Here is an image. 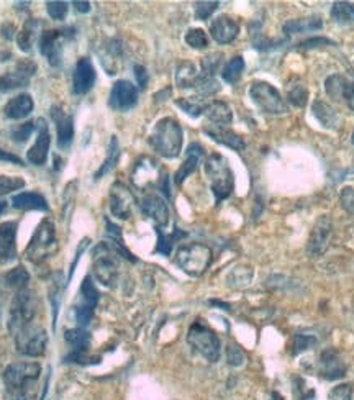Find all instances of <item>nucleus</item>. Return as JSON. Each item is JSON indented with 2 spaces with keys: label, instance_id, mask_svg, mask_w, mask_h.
Here are the masks:
<instances>
[{
  "label": "nucleus",
  "instance_id": "nucleus-15",
  "mask_svg": "<svg viewBox=\"0 0 354 400\" xmlns=\"http://www.w3.org/2000/svg\"><path fill=\"white\" fill-rule=\"evenodd\" d=\"M138 102V89L130 81H117L110 90V107L120 112L133 109Z\"/></svg>",
  "mask_w": 354,
  "mask_h": 400
},
{
  "label": "nucleus",
  "instance_id": "nucleus-50",
  "mask_svg": "<svg viewBox=\"0 0 354 400\" xmlns=\"http://www.w3.org/2000/svg\"><path fill=\"white\" fill-rule=\"evenodd\" d=\"M218 6V2H197L194 8L195 18L197 20H207L211 17V13L217 10Z\"/></svg>",
  "mask_w": 354,
  "mask_h": 400
},
{
  "label": "nucleus",
  "instance_id": "nucleus-4",
  "mask_svg": "<svg viewBox=\"0 0 354 400\" xmlns=\"http://www.w3.org/2000/svg\"><path fill=\"white\" fill-rule=\"evenodd\" d=\"M187 342L199 355L204 356L207 361L217 362L220 360V353H222L220 338L217 337V333L202 320H195L194 323L191 325L187 333Z\"/></svg>",
  "mask_w": 354,
  "mask_h": 400
},
{
  "label": "nucleus",
  "instance_id": "nucleus-25",
  "mask_svg": "<svg viewBox=\"0 0 354 400\" xmlns=\"http://www.w3.org/2000/svg\"><path fill=\"white\" fill-rule=\"evenodd\" d=\"M17 256V222L0 223V263H8Z\"/></svg>",
  "mask_w": 354,
  "mask_h": 400
},
{
  "label": "nucleus",
  "instance_id": "nucleus-40",
  "mask_svg": "<svg viewBox=\"0 0 354 400\" xmlns=\"http://www.w3.org/2000/svg\"><path fill=\"white\" fill-rule=\"evenodd\" d=\"M156 232H158V237H159L158 248H156V251L161 253V255H164V256H169V253H171L174 243H176L179 238L186 237V233L181 232L179 228L174 230V233H171V234H164L161 228H156Z\"/></svg>",
  "mask_w": 354,
  "mask_h": 400
},
{
  "label": "nucleus",
  "instance_id": "nucleus-2",
  "mask_svg": "<svg viewBox=\"0 0 354 400\" xmlns=\"http://www.w3.org/2000/svg\"><path fill=\"white\" fill-rule=\"evenodd\" d=\"M150 143L156 153L166 159H174L181 154L184 143V131L181 123L172 117H164L156 122L151 131Z\"/></svg>",
  "mask_w": 354,
  "mask_h": 400
},
{
  "label": "nucleus",
  "instance_id": "nucleus-34",
  "mask_svg": "<svg viewBox=\"0 0 354 400\" xmlns=\"http://www.w3.org/2000/svg\"><path fill=\"white\" fill-rule=\"evenodd\" d=\"M197 79H199V72L194 63L184 61L177 66L176 71V84L181 89H188V87H195Z\"/></svg>",
  "mask_w": 354,
  "mask_h": 400
},
{
  "label": "nucleus",
  "instance_id": "nucleus-14",
  "mask_svg": "<svg viewBox=\"0 0 354 400\" xmlns=\"http://www.w3.org/2000/svg\"><path fill=\"white\" fill-rule=\"evenodd\" d=\"M333 223L328 215H323L316 220L314 230H312L309 243H307V251L312 257H319L326 251L330 245V238H332Z\"/></svg>",
  "mask_w": 354,
  "mask_h": 400
},
{
  "label": "nucleus",
  "instance_id": "nucleus-46",
  "mask_svg": "<svg viewBox=\"0 0 354 400\" xmlns=\"http://www.w3.org/2000/svg\"><path fill=\"white\" fill-rule=\"evenodd\" d=\"M25 181L18 176H0V195L10 194L13 191L23 189Z\"/></svg>",
  "mask_w": 354,
  "mask_h": 400
},
{
  "label": "nucleus",
  "instance_id": "nucleus-49",
  "mask_svg": "<svg viewBox=\"0 0 354 400\" xmlns=\"http://www.w3.org/2000/svg\"><path fill=\"white\" fill-rule=\"evenodd\" d=\"M46 10H48L49 17L53 18V20H64V18L67 17V12H69V7L66 2H48L46 3Z\"/></svg>",
  "mask_w": 354,
  "mask_h": 400
},
{
  "label": "nucleus",
  "instance_id": "nucleus-8",
  "mask_svg": "<svg viewBox=\"0 0 354 400\" xmlns=\"http://www.w3.org/2000/svg\"><path fill=\"white\" fill-rule=\"evenodd\" d=\"M15 344L18 353H22V355L38 358L45 355L48 335H46V330L38 325H26L15 333Z\"/></svg>",
  "mask_w": 354,
  "mask_h": 400
},
{
  "label": "nucleus",
  "instance_id": "nucleus-21",
  "mask_svg": "<svg viewBox=\"0 0 354 400\" xmlns=\"http://www.w3.org/2000/svg\"><path fill=\"white\" fill-rule=\"evenodd\" d=\"M141 211L145 217L153 220L156 228H163L169 223V207L159 195H146L141 200Z\"/></svg>",
  "mask_w": 354,
  "mask_h": 400
},
{
  "label": "nucleus",
  "instance_id": "nucleus-60",
  "mask_svg": "<svg viewBox=\"0 0 354 400\" xmlns=\"http://www.w3.org/2000/svg\"><path fill=\"white\" fill-rule=\"evenodd\" d=\"M273 400H284V397L277 392H273Z\"/></svg>",
  "mask_w": 354,
  "mask_h": 400
},
{
  "label": "nucleus",
  "instance_id": "nucleus-5",
  "mask_svg": "<svg viewBox=\"0 0 354 400\" xmlns=\"http://www.w3.org/2000/svg\"><path fill=\"white\" fill-rule=\"evenodd\" d=\"M211 250L202 243L184 245L176 253V264L188 275H202L211 263Z\"/></svg>",
  "mask_w": 354,
  "mask_h": 400
},
{
  "label": "nucleus",
  "instance_id": "nucleus-53",
  "mask_svg": "<svg viewBox=\"0 0 354 400\" xmlns=\"http://www.w3.org/2000/svg\"><path fill=\"white\" fill-rule=\"evenodd\" d=\"M339 204L344 210L354 215V187H343L339 194Z\"/></svg>",
  "mask_w": 354,
  "mask_h": 400
},
{
  "label": "nucleus",
  "instance_id": "nucleus-31",
  "mask_svg": "<svg viewBox=\"0 0 354 400\" xmlns=\"http://www.w3.org/2000/svg\"><path fill=\"white\" fill-rule=\"evenodd\" d=\"M323 29V20L320 17H309V18H296V20H289L284 23L282 30L286 35H302L312 33V31H319Z\"/></svg>",
  "mask_w": 354,
  "mask_h": 400
},
{
  "label": "nucleus",
  "instance_id": "nucleus-61",
  "mask_svg": "<svg viewBox=\"0 0 354 400\" xmlns=\"http://www.w3.org/2000/svg\"><path fill=\"white\" fill-rule=\"evenodd\" d=\"M6 207H7L6 202H0V214H2V211L6 210Z\"/></svg>",
  "mask_w": 354,
  "mask_h": 400
},
{
  "label": "nucleus",
  "instance_id": "nucleus-3",
  "mask_svg": "<svg viewBox=\"0 0 354 400\" xmlns=\"http://www.w3.org/2000/svg\"><path fill=\"white\" fill-rule=\"evenodd\" d=\"M205 174L210 181V189L217 202H222L232 195L234 189V176L225 156L211 153L205 159Z\"/></svg>",
  "mask_w": 354,
  "mask_h": 400
},
{
  "label": "nucleus",
  "instance_id": "nucleus-27",
  "mask_svg": "<svg viewBox=\"0 0 354 400\" xmlns=\"http://www.w3.org/2000/svg\"><path fill=\"white\" fill-rule=\"evenodd\" d=\"M204 131L211 138V140L217 141L220 145L228 146V148H232L234 151L245 150V141H243V138L240 135H236L234 131L228 130V128L207 125L204 128Z\"/></svg>",
  "mask_w": 354,
  "mask_h": 400
},
{
  "label": "nucleus",
  "instance_id": "nucleus-13",
  "mask_svg": "<svg viewBox=\"0 0 354 400\" xmlns=\"http://www.w3.org/2000/svg\"><path fill=\"white\" fill-rule=\"evenodd\" d=\"M161 179L163 177H161V168L158 161L148 158V156H143V158L136 161L131 173V181L138 189H146V187L153 186V184L159 186Z\"/></svg>",
  "mask_w": 354,
  "mask_h": 400
},
{
  "label": "nucleus",
  "instance_id": "nucleus-51",
  "mask_svg": "<svg viewBox=\"0 0 354 400\" xmlns=\"http://www.w3.org/2000/svg\"><path fill=\"white\" fill-rule=\"evenodd\" d=\"M328 400H353V385L339 384L328 394Z\"/></svg>",
  "mask_w": 354,
  "mask_h": 400
},
{
  "label": "nucleus",
  "instance_id": "nucleus-55",
  "mask_svg": "<svg viewBox=\"0 0 354 400\" xmlns=\"http://www.w3.org/2000/svg\"><path fill=\"white\" fill-rule=\"evenodd\" d=\"M339 100H344L348 107L354 112V81L346 79L343 87V92H341V99Z\"/></svg>",
  "mask_w": 354,
  "mask_h": 400
},
{
  "label": "nucleus",
  "instance_id": "nucleus-44",
  "mask_svg": "<svg viewBox=\"0 0 354 400\" xmlns=\"http://www.w3.org/2000/svg\"><path fill=\"white\" fill-rule=\"evenodd\" d=\"M293 400H316V392L302 378H293Z\"/></svg>",
  "mask_w": 354,
  "mask_h": 400
},
{
  "label": "nucleus",
  "instance_id": "nucleus-39",
  "mask_svg": "<svg viewBox=\"0 0 354 400\" xmlns=\"http://www.w3.org/2000/svg\"><path fill=\"white\" fill-rule=\"evenodd\" d=\"M222 58H223L222 53H211L209 56L202 59V69L199 72V79L197 81L215 79V72H217L220 63H222Z\"/></svg>",
  "mask_w": 354,
  "mask_h": 400
},
{
  "label": "nucleus",
  "instance_id": "nucleus-37",
  "mask_svg": "<svg viewBox=\"0 0 354 400\" xmlns=\"http://www.w3.org/2000/svg\"><path fill=\"white\" fill-rule=\"evenodd\" d=\"M332 18L338 25H351L354 23V3L335 2L332 7Z\"/></svg>",
  "mask_w": 354,
  "mask_h": 400
},
{
  "label": "nucleus",
  "instance_id": "nucleus-20",
  "mask_svg": "<svg viewBox=\"0 0 354 400\" xmlns=\"http://www.w3.org/2000/svg\"><path fill=\"white\" fill-rule=\"evenodd\" d=\"M95 69L90 59L81 58L76 64L74 76H72V90L77 95H84L89 92L95 84Z\"/></svg>",
  "mask_w": 354,
  "mask_h": 400
},
{
  "label": "nucleus",
  "instance_id": "nucleus-33",
  "mask_svg": "<svg viewBox=\"0 0 354 400\" xmlns=\"http://www.w3.org/2000/svg\"><path fill=\"white\" fill-rule=\"evenodd\" d=\"M29 280H30L29 271L22 268V266H18V268H13L12 271H8L7 274H3L2 284L6 287L12 289V291L20 292L25 291L26 286H29Z\"/></svg>",
  "mask_w": 354,
  "mask_h": 400
},
{
  "label": "nucleus",
  "instance_id": "nucleus-54",
  "mask_svg": "<svg viewBox=\"0 0 354 400\" xmlns=\"http://www.w3.org/2000/svg\"><path fill=\"white\" fill-rule=\"evenodd\" d=\"M227 358L232 366H241L243 362H245V353L241 351L240 346H234V344H230L228 346Z\"/></svg>",
  "mask_w": 354,
  "mask_h": 400
},
{
  "label": "nucleus",
  "instance_id": "nucleus-47",
  "mask_svg": "<svg viewBox=\"0 0 354 400\" xmlns=\"http://www.w3.org/2000/svg\"><path fill=\"white\" fill-rule=\"evenodd\" d=\"M316 339L314 335H303V333H297L296 338H293V349H292V355H298V353L302 351H307V349H310L312 346H315Z\"/></svg>",
  "mask_w": 354,
  "mask_h": 400
},
{
  "label": "nucleus",
  "instance_id": "nucleus-59",
  "mask_svg": "<svg viewBox=\"0 0 354 400\" xmlns=\"http://www.w3.org/2000/svg\"><path fill=\"white\" fill-rule=\"evenodd\" d=\"M74 7H76V10L81 12V13L90 12V3L89 2H74Z\"/></svg>",
  "mask_w": 354,
  "mask_h": 400
},
{
  "label": "nucleus",
  "instance_id": "nucleus-62",
  "mask_svg": "<svg viewBox=\"0 0 354 400\" xmlns=\"http://www.w3.org/2000/svg\"><path fill=\"white\" fill-rule=\"evenodd\" d=\"M351 141H353V145H354V133H353V136H351Z\"/></svg>",
  "mask_w": 354,
  "mask_h": 400
},
{
  "label": "nucleus",
  "instance_id": "nucleus-45",
  "mask_svg": "<svg viewBox=\"0 0 354 400\" xmlns=\"http://www.w3.org/2000/svg\"><path fill=\"white\" fill-rule=\"evenodd\" d=\"M186 43L194 49H204L209 46V36L202 29H191L186 33Z\"/></svg>",
  "mask_w": 354,
  "mask_h": 400
},
{
  "label": "nucleus",
  "instance_id": "nucleus-58",
  "mask_svg": "<svg viewBox=\"0 0 354 400\" xmlns=\"http://www.w3.org/2000/svg\"><path fill=\"white\" fill-rule=\"evenodd\" d=\"M0 33H2L6 40H12L13 33H15V26H13L12 23H3L2 29H0Z\"/></svg>",
  "mask_w": 354,
  "mask_h": 400
},
{
  "label": "nucleus",
  "instance_id": "nucleus-9",
  "mask_svg": "<svg viewBox=\"0 0 354 400\" xmlns=\"http://www.w3.org/2000/svg\"><path fill=\"white\" fill-rule=\"evenodd\" d=\"M36 307H38V303H36V298L30 291L25 289V291L17 292L10 307V323H8L12 333H17L23 326L31 325L36 310H38Z\"/></svg>",
  "mask_w": 354,
  "mask_h": 400
},
{
  "label": "nucleus",
  "instance_id": "nucleus-56",
  "mask_svg": "<svg viewBox=\"0 0 354 400\" xmlns=\"http://www.w3.org/2000/svg\"><path fill=\"white\" fill-rule=\"evenodd\" d=\"M135 76L141 89H145L146 84H148V72H146V69L138 64V66H135Z\"/></svg>",
  "mask_w": 354,
  "mask_h": 400
},
{
  "label": "nucleus",
  "instance_id": "nucleus-11",
  "mask_svg": "<svg viewBox=\"0 0 354 400\" xmlns=\"http://www.w3.org/2000/svg\"><path fill=\"white\" fill-rule=\"evenodd\" d=\"M348 367L344 365L343 358L332 348H326L320 353L319 362H316V372L325 381H338L346 376Z\"/></svg>",
  "mask_w": 354,
  "mask_h": 400
},
{
  "label": "nucleus",
  "instance_id": "nucleus-23",
  "mask_svg": "<svg viewBox=\"0 0 354 400\" xmlns=\"http://www.w3.org/2000/svg\"><path fill=\"white\" fill-rule=\"evenodd\" d=\"M240 33V25L228 15H220L210 23V35L217 43L228 45Z\"/></svg>",
  "mask_w": 354,
  "mask_h": 400
},
{
  "label": "nucleus",
  "instance_id": "nucleus-52",
  "mask_svg": "<svg viewBox=\"0 0 354 400\" xmlns=\"http://www.w3.org/2000/svg\"><path fill=\"white\" fill-rule=\"evenodd\" d=\"M320 46H337V43H335L333 40L325 38V36H314V38L302 41V43L298 45V48L300 49H314V48H320Z\"/></svg>",
  "mask_w": 354,
  "mask_h": 400
},
{
  "label": "nucleus",
  "instance_id": "nucleus-43",
  "mask_svg": "<svg viewBox=\"0 0 354 400\" xmlns=\"http://www.w3.org/2000/svg\"><path fill=\"white\" fill-rule=\"evenodd\" d=\"M344 82H346V77L341 76V74L330 76L328 79L325 81L326 94H328L332 99L339 100V99H341V92H343Z\"/></svg>",
  "mask_w": 354,
  "mask_h": 400
},
{
  "label": "nucleus",
  "instance_id": "nucleus-38",
  "mask_svg": "<svg viewBox=\"0 0 354 400\" xmlns=\"http://www.w3.org/2000/svg\"><path fill=\"white\" fill-rule=\"evenodd\" d=\"M36 30H38V22L36 20H29L23 25V29L20 33H18V38H17V43H18V48L22 49V51L29 53L31 49V46H33V41L36 38Z\"/></svg>",
  "mask_w": 354,
  "mask_h": 400
},
{
  "label": "nucleus",
  "instance_id": "nucleus-1",
  "mask_svg": "<svg viewBox=\"0 0 354 400\" xmlns=\"http://www.w3.org/2000/svg\"><path fill=\"white\" fill-rule=\"evenodd\" d=\"M41 366L38 362H13L3 371L7 400H33Z\"/></svg>",
  "mask_w": 354,
  "mask_h": 400
},
{
  "label": "nucleus",
  "instance_id": "nucleus-22",
  "mask_svg": "<svg viewBox=\"0 0 354 400\" xmlns=\"http://www.w3.org/2000/svg\"><path fill=\"white\" fill-rule=\"evenodd\" d=\"M66 342L72 346V351L66 356L67 362H86L87 361V348L90 343V335L84 328L67 330Z\"/></svg>",
  "mask_w": 354,
  "mask_h": 400
},
{
  "label": "nucleus",
  "instance_id": "nucleus-48",
  "mask_svg": "<svg viewBox=\"0 0 354 400\" xmlns=\"http://www.w3.org/2000/svg\"><path fill=\"white\" fill-rule=\"evenodd\" d=\"M35 122H26V123H22V125L15 127L12 130V138L13 141H17V143H25L26 140H29L31 133L35 131Z\"/></svg>",
  "mask_w": 354,
  "mask_h": 400
},
{
  "label": "nucleus",
  "instance_id": "nucleus-18",
  "mask_svg": "<svg viewBox=\"0 0 354 400\" xmlns=\"http://www.w3.org/2000/svg\"><path fill=\"white\" fill-rule=\"evenodd\" d=\"M64 36H66L64 30H49L45 31L40 38V51L53 67H58L61 64Z\"/></svg>",
  "mask_w": 354,
  "mask_h": 400
},
{
  "label": "nucleus",
  "instance_id": "nucleus-17",
  "mask_svg": "<svg viewBox=\"0 0 354 400\" xmlns=\"http://www.w3.org/2000/svg\"><path fill=\"white\" fill-rule=\"evenodd\" d=\"M133 204H135V197L125 184H113L112 189H110V210L115 217L122 220L130 218Z\"/></svg>",
  "mask_w": 354,
  "mask_h": 400
},
{
  "label": "nucleus",
  "instance_id": "nucleus-6",
  "mask_svg": "<svg viewBox=\"0 0 354 400\" xmlns=\"http://www.w3.org/2000/svg\"><path fill=\"white\" fill-rule=\"evenodd\" d=\"M250 99L261 112L271 115H284L287 113V104L282 99L280 92L271 86L269 82L257 81L252 82L250 87Z\"/></svg>",
  "mask_w": 354,
  "mask_h": 400
},
{
  "label": "nucleus",
  "instance_id": "nucleus-12",
  "mask_svg": "<svg viewBox=\"0 0 354 400\" xmlns=\"http://www.w3.org/2000/svg\"><path fill=\"white\" fill-rule=\"evenodd\" d=\"M81 297H82V303L76 307V319L79 321L81 328H84L90 323L92 317H94V310L99 303V297L100 294L97 291V287L94 286L92 279L87 275L81 286Z\"/></svg>",
  "mask_w": 354,
  "mask_h": 400
},
{
  "label": "nucleus",
  "instance_id": "nucleus-19",
  "mask_svg": "<svg viewBox=\"0 0 354 400\" xmlns=\"http://www.w3.org/2000/svg\"><path fill=\"white\" fill-rule=\"evenodd\" d=\"M36 130H38V138H36L35 145L31 146L29 153H26V158L31 164L35 166H43L48 159V151H49V145H51V135H49L48 125H46L45 118H38L35 122Z\"/></svg>",
  "mask_w": 354,
  "mask_h": 400
},
{
  "label": "nucleus",
  "instance_id": "nucleus-36",
  "mask_svg": "<svg viewBox=\"0 0 354 400\" xmlns=\"http://www.w3.org/2000/svg\"><path fill=\"white\" fill-rule=\"evenodd\" d=\"M243 71H245V59L241 56H234L225 64V67L222 69V77L228 84H236L240 81Z\"/></svg>",
  "mask_w": 354,
  "mask_h": 400
},
{
  "label": "nucleus",
  "instance_id": "nucleus-10",
  "mask_svg": "<svg viewBox=\"0 0 354 400\" xmlns=\"http://www.w3.org/2000/svg\"><path fill=\"white\" fill-rule=\"evenodd\" d=\"M54 245V225L49 220H43L40 227L36 228L33 234V240L30 241L29 250H26V256L33 263H40L48 256L49 248Z\"/></svg>",
  "mask_w": 354,
  "mask_h": 400
},
{
  "label": "nucleus",
  "instance_id": "nucleus-24",
  "mask_svg": "<svg viewBox=\"0 0 354 400\" xmlns=\"http://www.w3.org/2000/svg\"><path fill=\"white\" fill-rule=\"evenodd\" d=\"M51 118L56 123L59 148H67L72 143V138H74V120H72L71 115H67L58 105H54L51 109Z\"/></svg>",
  "mask_w": 354,
  "mask_h": 400
},
{
  "label": "nucleus",
  "instance_id": "nucleus-35",
  "mask_svg": "<svg viewBox=\"0 0 354 400\" xmlns=\"http://www.w3.org/2000/svg\"><path fill=\"white\" fill-rule=\"evenodd\" d=\"M118 158H120V146H118L117 136H112V140H110V145H108L107 158H105L104 164H102V166H100L99 171L95 173V179L104 177L105 174H108L110 171H112V169H113L115 166H117Z\"/></svg>",
  "mask_w": 354,
  "mask_h": 400
},
{
  "label": "nucleus",
  "instance_id": "nucleus-29",
  "mask_svg": "<svg viewBox=\"0 0 354 400\" xmlns=\"http://www.w3.org/2000/svg\"><path fill=\"white\" fill-rule=\"evenodd\" d=\"M202 156H204V148H202L199 143H192L191 146H188L187 158L181 164V168L177 169L176 176H174V181H176V184H182L192 173H195Z\"/></svg>",
  "mask_w": 354,
  "mask_h": 400
},
{
  "label": "nucleus",
  "instance_id": "nucleus-7",
  "mask_svg": "<svg viewBox=\"0 0 354 400\" xmlns=\"http://www.w3.org/2000/svg\"><path fill=\"white\" fill-rule=\"evenodd\" d=\"M117 255V250L108 243H100L94 250V274L107 287H112L118 278Z\"/></svg>",
  "mask_w": 354,
  "mask_h": 400
},
{
  "label": "nucleus",
  "instance_id": "nucleus-32",
  "mask_svg": "<svg viewBox=\"0 0 354 400\" xmlns=\"http://www.w3.org/2000/svg\"><path fill=\"white\" fill-rule=\"evenodd\" d=\"M12 205L18 210H48L46 199L36 192H22V194L13 195Z\"/></svg>",
  "mask_w": 354,
  "mask_h": 400
},
{
  "label": "nucleus",
  "instance_id": "nucleus-57",
  "mask_svg": "<svg viewBox=\"0 0 354 400\" xmlns=\"http://www.w3.org/2000/svg\"><path fill=\"white\" fill-rule=\"evenodd\" d=\"M0 161H6V163H13V164H22V159L18 156L8 153V151H3L0 148Z\"/></svg>",
  "mask_w": 354,
  "mask_h": 400
},
{
  "label": "nucleus",
  "instance_id": "nucleus-26",
  "mask_svg": "<svg viewBox=\"0 0 354 400\" xmlns=\"http://www.w3.org/2000/svg\"><path fill=\"white\" fill-rule=\"evenodd\" d=\"M312 112H314V117L316 120L320 122V125L328 128V130H338V128L341 127V115L338 113L337 109H333L332 105L326 104L325 100H315L314 105H312Z\"/></svg>",
  "mask_w": 354,
  "mask_h": 400
},
{
  "label": "nucleus",
  "instance_id": "nucleus-42",
  "mask_svg": "<svg viewBox=\"0 0 354 400\" xmlns=\"http://www.w3.org/2000/svg\"><path fill=\"white\" fill-rule=\"evenodd\" d=\"M177 107H181L184 112H186L188 117L192 118H199L200 115L205 113V109H207V104L202 102L199 99H179L176 100Z\"/></svg>",
  "mask_w": 354,
  "mask_h": 400
},
{
  "label": "nucleus",
  "instance_id": "nucleus-16",
  "mask_svg": "<svg viewBox=\"0 0 354 400\" xmlns=\"http://www.w3.org/2000/svg\"><path fill=\"white\" fill-rule=\"evenodd\" d=\"M35 72H36V66L33 63H30V61L18 63L13 71L0 76V94L29 86L31 76H33Z\"/></svg>",
  "mask_w": 354,
  "mask_h": 400
},
{
  "label": "nucleus",
  "instance_id": "nucleus-28",
  "mask_svg": "<svg viewBox=\"0 0 354 400\" xmlns=\"http://www.w3.org/2000/svg\"><path fill=\"white\" fill-rule=\"evenodd\" d=\"M33 99L29 94H20L8 100L3 107V115L10 120H22V118L29 117L33 112Z\"/></svg>",
  "mask_w": 354,
  "mask_h": 400
},
{
  "label": "nucleus",
  "instance_id": "nucleus-30",
  "mask_svg": "<svg viewBox=\"0 0 354 400\" xmlns=\"http://www.w3.org/2000/svg\"><path fill=\"white\" fill-rule=\"evenodd\" d=\"M211 125L215 127H227L233 120V112L228 104L222 102V100H214V102L207 104L205 113Z\"/></svg>",
  "mask_w": 354,
  "mask_h": 400
},
{
  "label": "nucleus",
  "instance_id": "nucleus-41",
  "mask_svg": "<svg viewBox=\"0 0 354 400\" xmlns=\"http://www.w3.org/2000/svg\"><path fill=\"white\" fill-rule=\"evenodd\" d=\"M287 100L289 104L293 105L297 109H303L309 100V90H307L305 84H292L287 86Z\"/></svg>",
  "mask_w": 354,
  "mask_h": 400
}]
</instances>
